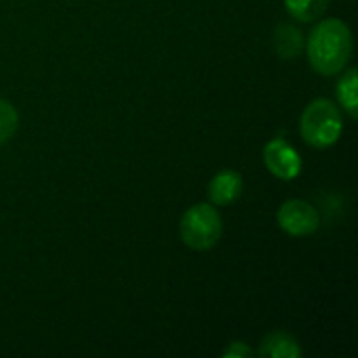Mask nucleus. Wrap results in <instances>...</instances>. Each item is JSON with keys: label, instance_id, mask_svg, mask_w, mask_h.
I'll return each instance as SVG.
<instances>
[{"label": "nucleus", "instance_id": "nucleus-1", "mask_svg": "<svg viewBox=\"0 0 358 358\" xmlns=\"http://www.w3.org/2000/svg\"><path fill=\"white\" fill-rule=\"evenodd\" d=\"M352 31L342 19H323L308 36V61L321 76L344 71L352 57Z\"/></svg>", "mask_w": 358, "mask_h": 358}, {"label": "nucleus", "instance_id": "nucleus-2", "mask_svg": "<svg viewBox=\"0 0 358 358\" xmlns=\"http://www.w3.org/2000/svg\"><path fill=\"white\" fill-rule=\"evenodd\" d=\"M300 132L302 138L315 149L334 147L344 132L340 107L329 99H315L300 117Z\"/></svg>", "mask_w": 358, "mask_h": 358}, {"label": "nucleus", "instance_id": "nucleus-3", "mask_svg": "<svg viewBox=\"0 0 358 358\" xmlns=\"http://www.w3.org/2000/svg\"><path fill=\"white\" fill-rule=\"evenodd\" d=\"M222 237V218L210 203L189 208L180 218V239L187 248L206 252L212 250Z\"/></svg>", "mask_w": 358, "mask_h": 358}, {"label": "nucleus", "instance_id": "nucleus-4", "mask_svg": "<svg viewBox=\"0 0 358 358\" xmlns=\"http://www.w3.org/2000/svg\"><path fill=\"white\" fill-rule=\"evenodd\" d=\"M279 227L292 237H308L321 227V216L315 206L304 199H287L277 210Z\"/></svg>", "mask_w": 358, "mask_h": 358}, {"label": "nucleus", "instance_id": "nucleus-5", "mask_svg": "<svg viewBox=\"0 0 358 358\" xmlns=\"http://www.w3.org/2000/svg\"><path fill=\"white\" fill-rule=\"evenodd\" d=\"M264 166L268 172L281 180H294L302 172V159L298 151L283 138H273L264 147Z\"/></svg>", "mask_w": 358, "mask_h": 358}, {"label": "nucleus", "instance_id": "nucleus-6", "mask_svg": "<svg viewBox=\"0 0 358 358\" xmlns=\"http://www.w3.org/2000/svg\"><path fill=\"white\" fill-rule=\"evenodd\" d=\"M243 193V178L237 170H220L208 185V195L214 206H231Z\"/></svg>", "mask_w": 358, "mask_h": 358}, {"label": "nucleus", "instance_id": "nucleus-7", "mask_svg": "<svg viewBox=\"0 0 358 358\" xmlns=\"http://www.w3.org/2000/svg\"><path fill=\"white\" fill-rule=\"evenodd\" d=\"M258 355L264 358H300L302 348L294 336L285 331H273L262 340Z\"/></svg>", "mask_w": 358, "mask_h": 358}, {"label": "nucleus", "instance_id": "nucleus-8", "mask_svg": "<svg viewBox=\"0 0 358 358\" xmlns=\"http://www.w3.org/2000/svg\"><path fill=\"white\" fill-rule=\"evenodd\" d=\"M275 50L281 59H294L304 46V36L294 25H279L275 29Z\"/></svg>", "mask_w": 358, "mask_h": 358}, {"label": "nucleus", "instance_id": "nucleus-9", "mask_svg": "<svg viewBox=\"0 0 358 358\" xmlns=\"http://www.w3.org/2000/svg\"><path fill=\"white\" fill-rule=\"evenodd\" d=\"M338 99L344 107V111L357 120L358 117V80H357V69L350 67L342 73L340 82H338Z\"/></svg>", "mask_w": 358, "mask_h": 358}, {"label": "nucleus", "instance_id": "nucleus-10", "mask_svg": "<svg viewBox=\"0 0 358 358\" xmlns=\"http://www.w3.org/2000/svg\"><path fill=\"white\" fill-rule=\"evenodd\" d=\"M329 2L331 0H285V8L296 21L310 23L325 15Z\"/></svg>", "mask_w": 358, "mask_h": 358}, {"label": "nucleus", "instance_id": "nucleus-11", "mask_svg": "<svg viewBox=\"0 0 358 358\" xmlns=\"http://www.w3.org/2000/svg\"><path fill=\"white\" fill-rule=\"evenodd\" d=\"M17 126H19L17 109L8 101L0 99V147L13 138V134L17 132Z\"/></svg>", "mask_w": 358, "mask_h": 358}, {"label": "nucleus", "instance_id": "nucleus-12", "mask_svg": "<svg viewBox=\"0 0 358 358\" xmlns=\"http://www.w3.org/2000/svg\"><path fill=\"white\" fill-rule=\"evenodd\" d=\"M256 352L250 348V346H245V344H241V342H231L229 344V348H224L222 350V357L227 358H245V357H254Z\"/></svg>", "mask_w": 358, "mask_h": 358}]
</instances>
